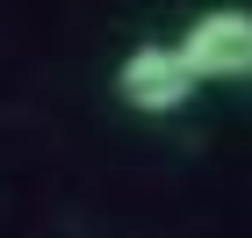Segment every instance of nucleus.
I'll list each match as a JSON object with an SVG mask.
<instances>
[{"label": "nucleus", "mask_w": 252, "mask_h": 238, "mask_svg": "<svg viewBox=\"0 0 252 238\" xmlns=\"http://www.w3.org/2000/svg\"><path fill=\"white\" fill-rule=\"evenodd\" d=\"M194 94H202V72L188 65L180 43H137L116 65V101L137 116H180Z\"/></svg>", "instance_id": "obj_1"}, {"label": "nucleus", "mask_w": 252, "mask_h": 238, "mask_svg": "<svg viewBox=\"0 0 252 238\" xmlns=\"http://www.w3.org/2000/svg\"><path fill=\"white\" fill-rule=\"evenodd\" d=\"M180 51L202 79H252V7H202L180 29Z\"/></svg>", "instance_id": "obj_2"}]
</instances>
